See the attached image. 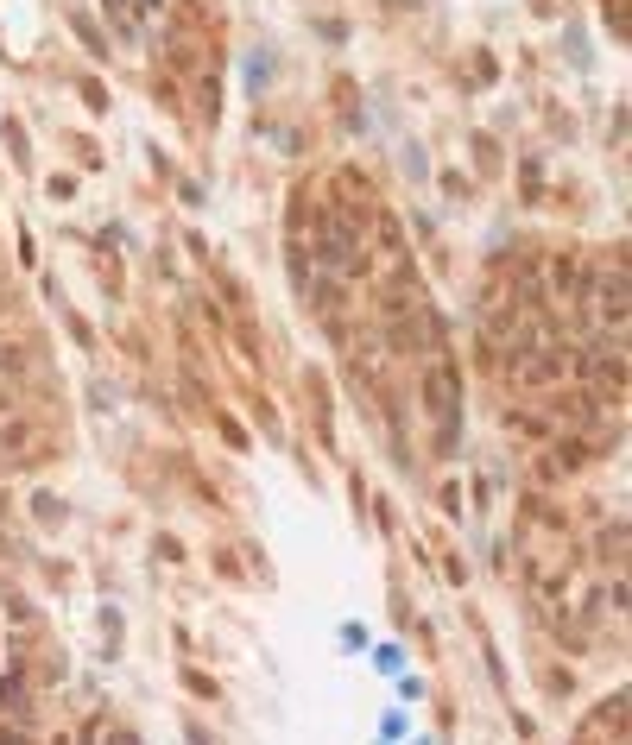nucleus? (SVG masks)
<instances>
[{
    "instance_id": "1",
    "label": "nucleus",
    "mask_w": 632,
    "mask_h": 745,
    "mask_svg": "<svg viewBox=\"0 0 632 745\" xmlns=\"http://www.w3.org/2000/svg\"><path fill=\"white\" fill-rule=\"evenodd\" d=\"M316 253H323V266H354V234H348V221H329V215H323V228H316Z\"/></svg>"
},
{
    "instance_id": "2",
    "label": "nucleus",
    "mask_w": 632,
    "mask_h": 745,
    "mask_svg": "<svg viewBox=\"0 0 632 745\" xmlns=\"http://www.w3.org/2000/svg\"><path fill=\"white\" fill-rule=\"evenodd\" d=\"M588 373H595V386H601V392H620V379H626L620 354H595V360H588Z\"/></svg>"
},
{
    "instance_id": "3",
    "label": "nucleus",
    "mask_w": 632,
    "mask_h": 745,
    "mask_svg": "<svg viewBox=\"0 0 632 745\" xmlns=\"http://www.w3.org/2000/svg\"><path fill=\"white\" fill-rule=\"evenodd\" d=\"M601 297H607V316L620 322V316H626V278H620V272H614V278H601Z\"/></svg>"
},
{
    "instance_id": "4",
    "label": "nucleus",
    "mask_w": 632,
    "mask_h": 745,
    "mask_svg": "<svg viewBox=\"0 0 632 745\" xmlns=\"http://www.w3.org/2000/svg\"><path fill=\"white\" fill-rule=\"evenodd\" d=\"M108 13H114V26H121L127 38L140 32V13H133V0H108Z\"/></svg>"
},
{
    "instance_id": "5",
    "label": "nucleus",
    "mask_w": 632,
    "mask_h": 745,
    "mask_svg": "<svg viewBox=\"0 0 632 745\" xmlns=\"http://www.w3.org/2000/svg\"><path fill=\"white\" fill-rule=\"evenodd\" d=\"M620 720H626V695H614V701L595 708V727H620Z\"/></svg>"
}]
</instances>
